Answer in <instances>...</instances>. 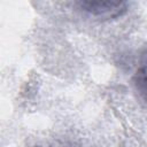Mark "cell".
Masks as SVG:
<instances>
[{
	"mask_svg": "<svg viewBox=\"0 0 147 147\" xmlns=\"http://www.w3.org/2000/svg\"><path fill=\"white\" fill-rule=\"evenodd\" d=\"M76 5L86 14L98 18H115L126 11V2L123 1H79Z\"/></svg>",
	"mask_w": 147,
	"mask_h": 147,
	"instance_id": "obj_1",
	"label": "cell"
},
{
	"mask_svg": "<svg viewBox=\"0 0 147 147\" xmlns=\"http://www.w3.org/2000/svg\"><path fill=\"white\" fill-rule=\"evenodd\" d=\"M134 85L137 91H139L144 100L147 102V52L142 54L141 62L136 71Z\"/></svg>",
	"mask_w": 147,
	"mask_h": 147,
	"instance_id": "obj_2",
	"label": "cell"
}]
</instances>
